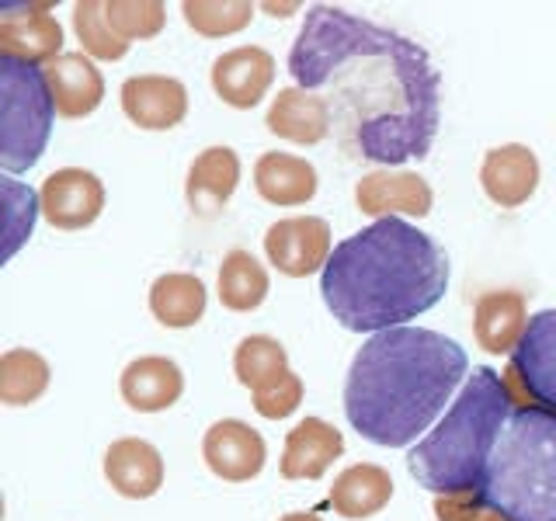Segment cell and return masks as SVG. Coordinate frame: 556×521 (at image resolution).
<instances>
[{
	"mask_svg": "<svg viewBox=\"0 0 556 521\" xmlns=\"http://www.w3.org/2000/svg\"><path fill=\"white\" fill-rule=\"evenodd\" d=\"M480 521H508V518H504V514H497V511H491V508H486V511L480 514Z\"/></svg>",
	"mask_w": 556,
	"mask_h": 521,
	"instance_id": "e575fe53",
	"label": "cell"
},
{
	"mask_svg": "<svg viewBox=\"0 0 556 521\" xmlns=\"http://www.w3.org/2000/svg\"><path fill=\"white\" fill-rule=\"evenodd\" d=\"M265 126L278 139H289V143L317 147L327 139L330 126H334V115H330L327 98L303 91V87H286V91L275 94Z\"/></svg>",
	"mask_w": 556,
	"mask_h": 521,
	"instance_id": "ffe728a7",
	"label": "cell"
},
{
	"mask_svg": "<svg viewBox=\"0 0 556 521\" xmlns=\"http://www.w3.org/2000/svg\"><path fill=\"white\" fill-rule=\"evenodd\" d=\"M104 480L129 500H147L164 486V459L143 439H118L104 452Z\"/></svg>",
	"mask_w": 556,
	"mask_h": 521,
	"instance_id": "44dd1931",
	"label": "cell"
},
{
	"mask_svg": "<svg viewBox=\"0 0 556 521\" xmlns=\"http://www.w3.org/2000/svg\"><path fill=\"white\" fill-rule=\"evenodd\" d=\"M118 393L139 414H161L181 399L185 372L178 361L164 355L132 358L118 376Z\"/></svg>",
	"mask_w": 556,
	"mask_h": 521,
	"instance_id": "2e32d148",
	"label": "cell"
},
{
	"mask_svg": "<svg viewBox=\"0 0 556 521\" xmlns=\"http://www.w3.org/2000/svg\"><path fill=\"white\" fill-rule=\"evenodd\" d=\"M480 185L483 195L501 208L526 205L539 188V156L521 143L494 147L483 156Z\"/></svg>",
	"mask_w": 556,
	"mask_h": 521,
	"instance_id": "ac0fdd59",
	"label": "cell"
},
{
	"mask_svg": "<svg viewBox=\"0 0 556 521\" xmlns=\"http://www.w3.org/2000/svg\"><path fill=\"white\" fill-rule=\"evenodd\" d=\"M0 167L22 174L39 164L52 132V104L42 69L0 56Z\"/></svg>",
	"mask_w": 556,
	"mask_h": 521,
	"instance_id": "8992f818",
	"label": "cell"
},
{
	"mask_svg": "<svg viewBox=\"0 0 556 521\" xmlns=\"http://www.w3.org/2000/svg\"><path fill=\"white\" fill-rule=\"evenodd\" d=\"M202 459L208 466V473L219 476L223 483H248L261 476V469H265L268 445L248 421L226 417V421H216L205 431Z\"/></svg>",
	"mask_w": 556,
	"mask_h": 521,
	"instance_id": "8fae6325",
	"label": "cell"
},
{
	"mask_svg": "<svg viewBox=\"0 0 556 521\" xmlns=\"http://www.w3.org/2000/svg\"><path fill=\"white\" fill-rule=\"evenodd\" d=\"M208 292L199 275L167 271L150 285V313L156 323L170 330H188L205 317Z\"/></svg>",
	"mask_w": 556,
	"mask_h": 521,
	"instance_id": "d4e9b609",
	"label": "cell"
},
{
	"mask_svg": "<svg viewBox=\"0 0 556 521\" xmlns=\"http://www.w3.org/2000/svg\"><path fill=\"white\" fill-rule=\"evenodd\" d=\"M393 476L376 462H355L330 486V508L348 521L372 518L390 504Z\"/></svg>",
	"mask_w": 556,
	"mask_h": 521,
	"instance_id": "cb8c5ba5",
	"label": "cell"
},
{
	"mask_svg": "<svg viewBox=\"0 0 556 521\" xmlns=\"http://www.w3.org/2000/svg\"><path fill=\"white\" fill-rule=\"evenodd\" d=\"M233 372L240 386H248L251 393H261L275 386L289 369V352L282 347V341H275L268 334H251L237 344L233 352Z\"/></svg>",
	"mask_w": 556,
	"mask_h": 521,
	"instance_id": "83f0119b",
	"label": "cell"
},
{
	"mask_svg": "<svg viewBox=\"0 0 556 521\" xmlns=\"http://www.w3.org/2000/svg\"><path fill=\"white\" fill-rule=\"evenodd\" d=\"M265 254L271 265L289 278H309L330 260V226L320 216L278 219L265 233Z\"/></svg>",
	"mask_w": 556,
	"mask_h": 521,
	"instance_id": "9c48e42d",
	"label": "cell"
},
{
	"mask_svg": "<svg viewBox=\"0 0 556 521\" xmlns=\"http://www.w3.org/2000/svg\"><path fill=\"white\" fill-rule=\"evenodd\" d=\"M300 404H303V379L295 372H286L275 386L254 393V410L265 421H282V417L300 410Z\"/></svg>",
	"mask_w": 556,
	"mask_h": 521,
	"instance_id": "1f68e13d",
	"label": "cell"
},
{
	"mask_svg": "<svg viewBox=\"0 0 556 521\" xmlns=\"http://www.w3.org/2000/svg\"><path fill=\"white\" fill-rule=\"evenodd\" d=\"M344 452V434L324 417H306L286 434L282 476L286 480H320Z\"/></svg>",
	"mask_w": 556,
	"mask_h": 521,
	"instance_id": "7402d4cb",
	"label": "cell"
},
{
	"mask_svg": "<svg viewBox=\"0 0 556 521\" xmlns=\"http://www.w3.org/2000/svg\"><path fill=\"white\" fill-rule=\"evenodd\" d=\"M104 14H109V25L115 28V35L122 42H143L161 35L164 22H167V8L161 0H109L104 4Z\"/></svg>",
	"mask_w": 556,
	"mask_h": 521,
	"instance_id": "4dcf8cb0",
	"label": "cell"
},
{
	"mask_svg": "<svg viewBox=\"0 0 556 521\" xmlns=\"http://www.w3.org/2000/svg\"><path fill=\"white\" fill-rule=\"evenodd\" d=\"M511 410L515 404L504 390V379L486 365L473 369L439 428L410 448L407 469L417 486L439 497L477 491Z\"/></svg>",
	"mask_w": 556,
	"mask_h": 521,
	"instance_id": "277c9868",
	"label": "cell"
},
{
	"mask_svg": "<svg viewBox=\"0 0 556 521\" xmlns=\"http://www.w3.org/2000/svg\"><path fill=\"white\" fill-rule=\"evenodd\" d=\"M486 511V504L480 491H466V494H448L434 500V518L439 521H480Z\"/></svg>",
	"mask_w": 556,
	"mask_h": 521,
	"instance_id": "d6a6232c",
	"label": "cell"
},
{
	"mask_svg": "<svg viewBox=\"0 0 556 521\" xmlns=\"http://www.w3.org/2000/svg\"><path fill=\"white\" fill-rule=\"evenodd\" d=\"M289 74L303 91H327L341 150L355 161L396 167L431 153L442 77L407 35L317 4L289 49Z\"/></svg>",
	"mask_w": 556,
	"mask_h": 521,
	"instance_id": "6da1fadb",
	"label": "cell"
},
{
	"mask_svg": "<svg viewBox=\"0 0 556 521\" xmlns=\"http://www.w3.org/2000/svg\"><path fill=\"white\" fill-rule=\"evenodd\" d=\"M49 379L52 369L39 352H31V347H8L0 355V404L8 407L35 404L49 390Z\"/></svg>",
	"mask_w": 556,
	"mask_h": 521,
	"instance_id": "4316f807",
	"label": "cell"
},
{
	"mask_svg": "<svg viewBox=\"0 0 556 521\" xmlns=\"http://www.w3.org/2000/svg\"><path fill=\"white\" fill-rule=\"evenodd\" d=\"M469 379L463 347L425 327L372 334L352 358L344 379V414L362 439L404 448L445 410Z\"/></svg>",
	"mask_w": 556,
	"mask_h": 521,
	"instance_id": "7a4b0ae2",
	"label": "cell"
},
{
	"mask_svg": "<svg viewBox=\"0 0 556 521\" xmlns=\"http://www.w3.org/2000/svg\"><path fill=\"white\" fill-rule=\"evenodd\" d=\"M122 112L147 132H167L188 115V87L178 77L139 74L122 84Z\"/></svg>",
	"mask_w": 556,
	"mask_h": 521,
	"instance_id": "4fadbf2b",
	"label": "cell"
},
{
	"mask_svg": "<svg viewBox=\"0 0 556 521\" xmlns=\"http://www.w3.org/2000/svg\"><path fill=\"white\" fill-rule=\"evenodd\" d=\"M501 379L515 407H546L556 414V309H543L529 320Z\"/></svg>",
	"mask_w": 556,
	"mask_h": 521,
	"instance_id": "52a82bcc",
	"label": "cell"
},
{
	"mask_svg": "<svg viewBox=\"0 0 556 521\" xmlns=\"http://www.w3.org/2000/svg\"><path fill=\"white\" fill-rule=\"evenodd\" d=\"M52 4L0 8V56L22 63H52L63 56V28L49 14Z\"/></svg>",
	"mask_w": 556,
	"mask_h": 521,
	"instance_id": "30bf717a",
	"label": "cell"
},
{
	"mask_svg": "<svg viewBox=\"0 0 556 521\" xmlns=\"http://www.w3.org/2000/svg\"><path fill=\"white\" fill-rule=\"evenodd\" d=\"M480 497L508 521H556V414L515 407L486 459Z\"/></svg>",
	"mask_w": 556,
	"mask_h": 521,
	"instance_id": "5b68a950",
	"label": "cell"
},
{
	"mask_svg": "<svg viewBox=\"0 0 556 521\" xmlns=\"http://www.w3.org/2000/svg\"><path fill=\"white\" fill-rule=\"evenodd\" d=\"M275 80V56L261 46H237L213 63V91L223 104L248 112L268 94Z\"/></svg>",
	"mask_w": 556,
	"mask_h": 521,
	"instance_id": "5bb4252c",
	"label": "cell"
},
{
	"mask_svg": "<svg viewBox=\"0 0 556 521\" xmlns=\"http://www.w3.org/2000/svg\"><path fill=\"white\" fill-rule=\"evenodd\" d=\"M42 74L49 84L52 104H56V115L63 118H87L104 101V77L87 52H63Z\"/></svg>",
	"mask_w": 556,
	"mask_h": 521,
	"instance_id": "e0dca14e",
	"label": "cell"
},
{
	"mask_svg": "<svg viewBox=\"0 0 556 521\" xmlns=\"http://www.w3.org/2000/svg\"><path fill=\"white\" fill-rule=\"evenodd\" d=\"M317 167H313L306 156H292V153H261L254 164V188L257 195L271 202V205H306L317 195Z\"/></svg>",
	"mask_w": 556,
	"mask_h": 521,
	"instance_id": "603a6c76",
	"label": "cell"
},
{
	"mask_svg": "<svg viewBox=\"0 0 556 521\" xmlns=\"http://www.w3.org/2000/svg\"><path fill=\"white\" fill-rule=\"evenodd\" d=\"M240 185V156L230 147H208L188 167L185 199L188 208L202 219H216L230 205Z\"/></svg>",
	"mask_w": 556,
	"mask_h": 521,
	"instance_id": "9a60e30c",
	"label": "cell"
},
{
	"mask_svg": "<svg viewBox=\"0 0 556 521\" xmlns=\"http://www.w3.org/2000/svg\"><path fill=\"white\" fill-rule=\"evenodd\" d=\"M74 31L91 60L115 63L129 52V42H122L115 28L109 25V14H104L101 0H80V4H74Z\"/></svg>",
	"mask_w": 556,
	"mask_h": 521,
	"instance_id": "f546056e",
	"label": "cell"
},
{
	"mask_svg": "<svg viewBox=\"0 0 556 521\" xmlns=\"http://www.w3.org/2000/svg\"><path fill=\"white\" fill-rule=\"evenodd\" d=\"M268 271L265 265L251 254V251H230L223 257L219 265V278H216V292H219V303L230 309V313H251L261 303L268 300Z\"/></svg>",
	"mask_w": 556,
	"mask_h": 521,
	"instance_id": "484cf974",
	"label": "cell"
},
{
	"mask_svg": "<svg viewBox=\"0 0 556 521\" xmlns=\"http://www.w3.org/2000/svg\"><path fill=\"white\" fill-rule=\"evenodd\" d=\"M355 205L362 216H372L376 223L396 216L425 219L434 205V191L414 170H372L355 185Z\"/></svg>",
	"mask_w": 556,
	"mask_h": 521,
	"instance_id": "7c38bea8",
	"label": "cell"
},
{
	"mask_svg": "<svg viewBox=\"0 0 556 521\" xmlns=\"http://www.w3.org/2000/svg\"><path fill=\"white\" fill-rule=\"evenodd\" d=\"M278 521H324V518L313 514V511H289V514H282Z\"/></svg>",
	"mask_w": 556,
	"mask_h": 521,
	"instance_id": "836d02e7",
	"label": "cell"
},
{
	"mask_svg": "<svg viewBox=\"0 0 556 521\" xmlns=\"http://www.w3.org/2000/svg\"><path fill=\"white\" fill-rule=\"evenodd\" d=\"M448 254L404 219H379L341 240L320 271V295L344 330L382 334L442 303Z\"/></svg>",
	"mask_w": 556,
	"mask_h": 521,
	"instance_id": "3957f363",
	"label": "cell"
},
{
	"mask_svg": "<svg viewBox=\"0 0 556 521\" xmlns=\"http://www.w3.org/2000/svg\"><path fill=\"white\" fill-rule=\"evenodd\" d=\"M39 208L49 226L56 230H87L104 213V185L94 170L84 167H60L42 181Z\"/></svg>",
	"mask_w": 556,
	"mask_h": 521,
	"instance_id": "ba28073f",
	"label": "cell"
},
{
	"mask_svg": "<svg viewBox=\"0 0 556 521\" xmlns=\"http://www.w3.org/2000/svg\"><path fill=\"white\" fill-rule=\"evenodd\" d=\"M181 14L191 31L205 35V39H223V35H237L251 25L254 4L251 0H185Z\"/></svg>",
	"mask_w": 556,
	"mask_h": 521,
	"instance_id": "f1b7e54d",
	"label": "cell"
},
{
	"mask_svg": "<svg viewBox=\"0 0 556 521\" xmlns=\"http://www.w3.org/2000/svg\"><path fill=\"white\" fill-rule=\"evenodd\" d=\"M526 295L515 289L483 292L473 306V338L486 355H515L529 330Z\"/></svg>",
	"mask_w": 556,
	"mask_h": 521,
	"instance_id": "d6986e66",
	"label": "cell"
}]
</instances>
